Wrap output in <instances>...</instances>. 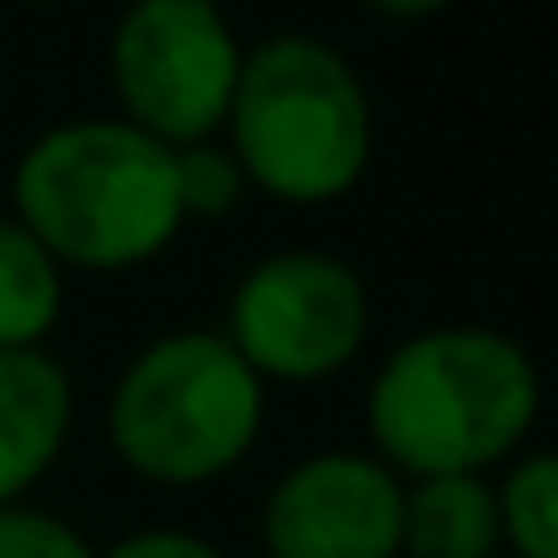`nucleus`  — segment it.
I'll list each match as a JSON object with an SVG mask.
<instances>
[{"instance_id": "0eeeda50", "label": "nucleus", "mask_w": 558, "mask_h": 558, "mask_svg": "<svg viewBox=\"0 0 558 558\" xmlns=\"http://www.w3.org/2000/svg\"><path fill=\"white\" fill-rule=\"evenodd\" d=\"M265 558H402V474L373 450H313L258 510Z\"/></svg>"}, {"instance_id": "39448f33", "label": "nucleus", "mask_w": 558, "mask_h": 558, "mask_svg": "<svg viewBox=\"0 0 558 558\" xmlns=\"http://www.w3.org/2000/svg\"><path fill=\"white\" fill-rule=\"evenodd\" d=\"M241 61L246 49L217 0H133L109 37V85L121 121L162 138L169 150L222 138Z\"/></svg>"}, {"instance_id": "f257e3e1", "label": "nucleus", "mask_w": 558, "mask_h": 558, "mask_svg": "<svg viewBox=\"0 0 558 558\" xmlns=\"http://www.w3.org/2000/svg\"><path fill=\"white\" fill-rule=\"evenodd\" d=\"M541 421V366L493 325H433L397 342L366 385L373 457L402 481L493 474Z\"/></svg>"}, {"instance_id": "4468645a", "label": "nucleus", "mask_w": 558, "mask_h": 558, "mask_svg": "<svg viewBox=\"0 0 558 558\" xmlns=\"http://www.w3.org/2000/svg\"><path fill=\"white\" fill-rule=\"evenodd\" d=\"M97 558H229V553L210 546L205 534H193V529H138Z\"/></svg>"}, {"instance_id": "9b49d317", "label": "nucleus", "mask_w": 558, "mask_h": 558, "mask_svg": "<svg viewBox=\"0 0 558 558\" xmlns=\"http://www.w3.org/2000/svg\"><path fill=\"white\" fill-rule=\"evenodd\" d=\"M498 529L510 558H558V450H522L505 462Z\"/></svg>"}, {"instance_id": "f8f14e48", "label": "nucleus", "mask_w": 558, "mask_h": 558, "mask_svg": "<svg viewBox=\"0 0 558 558\" xmlns=\"http://www.w3.org/2000/svg\"><path fill=\"white\" fill-rule=\"evenodd\" d=\"M174 186H181V217L198 222V217H229L253 186H246L241 162L222 138H205V145H186L174 150Z\"/></svg>"}, {"instance_id": "7ed1b4c3", "label": "nucleus", "mask_w": 558, "mask_h": 558, "mask_svg": "<svg viewBox=\"0 0 558 558\" xmlns=\"http://www.w3.org/2000/svg\"><path fill=\"white\" fill-rule=\"evenodd\" d=\"M222 145L277 205H337L373 162V97L342 49L282 31L246 49Z\"/></svg>"}, {"instance_id": "2eb2a0df", "label": "nucleus", "mask_w": 558, "mask_h": 558, "mask_svg": "<svg viewBox=\"0 0 558 558\" xmlns=\"http://www.w3.org/2000/svg\"><path fill=\"white\" fill-rule=\"evenodd\" d=\"M373 13H385V19H433V13H445V7H457V0H366Z\"/></svg>"}, {"instance_id": "9d476101", "label": "nucleus", "mask_w": 558, "mask_h": 558, "mask_svg": "<svg viewBox=\"0 0 558 558\" xmlns=\"http://www.w3.org/2000/svg\"><path fill=\"white\" fill-rule=\"evenodd\" d=\"M66 306V270L37 246V234L0 210V354L7 349H43L61 325Z\"/></svg>"}, {"instance_id": "1a4fd4ad", "label": "nucleus", "mask_w": 558, "mask_h": 558, "mask_svg": "<svg viewBox=\"0 0 558 558\" xmlns=\"http://www.w3.org/2000/svg\"><path fill=\"white\" fill-rule=\"evenodd\" d=\"M402 558H505L498 486L486 474L402 481Z\"/></svg>"}, {"instance_id": "ddd939ff", "label": "nucleus", "mask_w": 558, "mask_h": 558, "mask_svg": "<svg viewBox=\"0 0 558 558\" xmlns=\"http://www.w3.org/2000/svg\"><path fill=\"white\" fill-rule=\"evenodd\" d=\"M0 558H97V546L43 505H0Z\"/></svg>"}, {"instance_id": "20e7f679", "label": "nucleus", "mask_w": 558, "mask_h": 558, "mask_svg": "<svg viewBox=\"0 0 558 558\" xmlns=\"http://www.w3.org/2000/svg\"><path fill=\"white\" fill-rule=\"evenodd\" d=\"M265 433V378L222 330H169L114 378V457L150 486H205L241 469Z\"/></svg>"}, {"instance_id": "f03ea898", "label": "nucleus", "mask_w": 558, "mask_h": 558, "mask_svg": "<svg viewBox=\"0 0 558 558\" xmlns=\"http://www.w3.org/2000/svg\"><path fill=\"white\" fill-rule=\"evenodd\" d=\"M13 217L61 270H138L181 241L174 150L121 114L61 121L13 169Z\"/></svg>"}, {"instance_id": "423d86ee", "label": "nucleus", "mask_w": 558, "mask_h": 558, "mask_svg": "<svg viewBox=\"0 0 558 558\" xmlns=\"http://www.w3.org/2000/svg\"><path fill=\"white\" fill-rule=\"evenodd\" d=\"M366 282L354 265L318 246L270 253L229 294V349L265 385H325L366 349Z\"/></svg>"}, {"instance_id": "6e6552de", "label": "nucleus", "mask_w": 558, "mask_h": 558, "mask_svg": "<svg viewBox=\"0 0 558 558\" xmlns=\"http://www.w3.org/2000/svg\"><path fill=\"white\" fill-rule=\"evenodd\" d=\"M73 433V378L49 349L0 354V505H25Z\"/></svg>"}]
</instances>
